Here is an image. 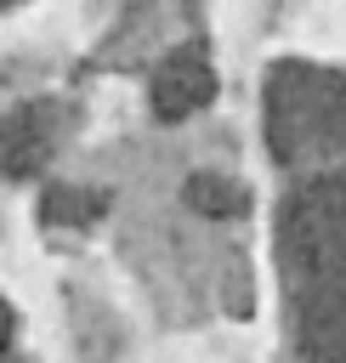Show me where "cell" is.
<instances>
[{
	"mask_svg": "<svg viewBox=\"0 0 346 363\" xmlns=\"http://www.w3.org/2000/svg\"><path fill=\"white\" fill-rule=\"evenodd\" d=\"M346 136V74L318 62H278L267 74V142L272 159L306 164Z\"/></svg>",
	"mask_w": 346,
	"mask_h": 363,
	"instance_id": "obj_2",
	"label": "cell"
},
{
	"mask_svg": "<svg viewBox=\"0 0 346 363\" xmlns=\"http://www.w3.org/2000/svg\"><path fill=\"white\" fill-rule=\"evenodd\" d=\"M210 96H216V74H210V62H204L199 51H176V57L153 74V108H159L164 119H187V113H199Z\"/></svg>",
	"mask_w": 346,
	"mask_h": 363,
	"instance_id": "obj_4",
	"label": "cell"
},
{
	"mask_svg": "<svg viewBox=\"0 0 346 363\" xmlns=\"http://www.w3.org/2000/svg\"><path fill=\"white\" fill-rule=\"evenodd\" d=\"M6 352H11V312H6V301H0V363H6Z\"/></svg>",
	"mask_w": 346,
	"mask_h": 363,
	"instance_id": "obj_7",
	"label": "cell"
},
{
	"mask_svg": "<svg viewBox=\"0 0 346 363\" xmlns=\"http://www.w3.org/2000/svg\"><path fill=\"white\" fill-rule=\"evenodd\" d=\"M102 210H108L102 193H85V187H68V182L45 193V221H57V227H79V221H91Z\"/></svg>",
	"mask_w": 346,
	"mask_h": 363,
	"instance_id": "obj_5",
	"label": "cell"
},
{
	"mask_svg": "<svg viewBox=\"0 0 346 363\" xmlns=\"http://www.w3.org/2000/svg\"><path fill=\"white\" fill-rule=\"evenodd\" d=\"M62 113L51 102H17L11 113H0V170L6 176H34L45 170L51 147H57Z\"/></svg>",
	"mask_w": 346,
	"mask_h": 363,
	"instance_id": "obj_3",
	"label": "cell"
},
{
	"mask_svg": "<svg viewBox=\"0 0 346 363\" xmlns=\"http://www.w3.org/2000/svg\"><path fill=\"white\" fill-rule=\"evenodd\" d=\"M278 267L289 278L301 352L346 363V176H306L284 199Z\"/></svg>",
	"mask_w": 346,
	"mask_h": 363,
	"instance_id": "obj_1",
	"label": "cell"
},
{
	"mask_svg": "<svg viewBox=\"0 0 346 363\" xmlns=\"http://www.w3.org/2000/svg\"><path fill=\"white\" fill-rule=\"evenodd\" d=\"M187 204L193 210H210V216H238L244 210V187L227 182V176H193L187 182Z\"/></svg>",
	"mask_w": 346,
	"mask_h": 363,
	"instance_id": "obj_6",
	"label": "cell"
}]
</instances>
